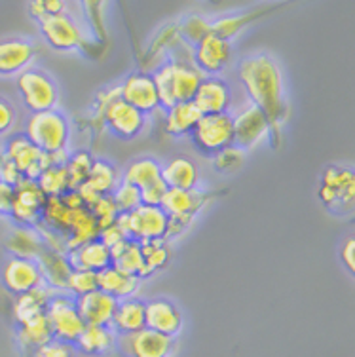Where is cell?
<instances>
[{"label": "cell", "instance_id": "obj_18", "mask_svg": "<svg viewBox=\"0 0 355 357\" xmlns=\"http://www.w3.org/2000/svg\"><path fill=\"white\" fill-rule=\"evenodd\" d=\"M144 319H146V329L156 331L160 335L171 338L179 337V333L183 331V323H185L181 308L164 296L146 301Z\"/></svg>", "mask_w": 355, "mask_h": 357}, {"label": "cell", "instance_id": "obj_3", "mask_svg": "<svg viewBox=\"0 0 355 357\" xmlns=\"http://www.w3.org/2000/svg\"><path fill=\"white\" fill-rule=\"evenodd\" d=\"M317 198L333 215H348L355 209V167L331 164L323 169Z\"/></svg>", "mask_w": 355, "mask_h": 357}, {"label": "cell", "instance_id": "obj_13", "mask_svg": "<svg viewBox=\"0 0 355 357\" xmlns=\"http://www.w3.org/2000/svg\"><path fill=\"white\" fill-rule=\"evenodd\" d=\"M118 350L126 357H171L177 350V338L144 327L133 335L118 337Z\"/></svg>", "mask_w": 355, "mask_h": 357}, {"label": "cell", "instance_id": "obj_9", "mask_svg": "<svg viewBox=\"0 0 355 357\" xmlns=\"http://www.w3.org/2000/svg\"><path fill=\"white\" fill-rule=\"evenodd\" d=\"M48 196L42 192L36 181L23 178L20 185L14 186L12 206H10V217L25 228H36L42 222L44 207H46Z\"/></svg>", "mask_w": 355, "mask_h": 357}, {"label": "cell", "instance_id": "obj_11", "mask_svg": "<svg viewBox=\"0 0 355 357\" xmlns=\"http://www.w3.org/2000/svg\"><path fill=\"white\" fill-rule=\"evenodd\" d=\"M2 283L12 295H25L29 291L46 285L40 262L27 257H8L2 266Z\"/></svg>", "mask_w": 355, "mask_h": 357}, {"label": "cell", "instance_id": "obj_37", "mask_svg": "<svg viewBox=\"0 0 355 357\" xmlns=\"http://www.w3.org/2000/svg\"><path fill=\"white\" fill-rule=\"evenodd\" d=\"M36 183L48 198H59L68 190H73L67 165H50L48 169H44L40 177L36 178Z\"/></svg>", "mask_w": 355, "mask_h": 357}, {"label": "cell", "instance_id": "obj_53", "mask_svg": "<svg viewBox=\"0 0 355 357\" xmlns=\"http://www.w3.org/2000/svg\"><path fill=\"white\" fill-rule=\"evenodd\" d=\"M12 196H14V188L0 181V213H10Z\"/></svg>", "mask_w": 355, "mask_h": 357}, {"label": "cell", "instance_id": "obj_20", "mask_svg": "<svg viewBox=\"0 0 355 357\" xmlns=\"http://www.w3.org/2000/svg\"><path fill=\"white\" fill-rule=\"evenodd\" d=\"M234 130H236V146H239L241 151L251 149L260 139L270 135V124L266 116L251 103L234 116Z\"/></svg>", "mask_w": 355, "mask_h": 357}, {"label": "cell", "instance_id": "obj_28", "mask_svg": "<svg viewBox=\"0 0 355 357\" xmlns=\"http://www.w3.org/2000/svg\"><path fill=\"white\" fill-rule=\"evenodd\" d=\"M202 120V112L198 107L188 101V103H179L175 107L165 110L164 130L171 137H190L196 126Z\"/></svg>", "mask_w": 355, "mask_h": 357}, {"label": "cell", "instance_id": "obj_35", "mask_svg": "<svg viewBox=\"0 0 355 357\" xmlns=\"http://www.w3.org/2000/svg\"><path fill=\"white\" fill-rule=\"evenodd\" d=\"M6 248L12 257H27V259L38 261V257L46 249V245L36 228L20 227L10 234V238L6 240Z\"/></svg>", "mask_w": 355, "mask_h": 357}, {"label": "cell", "instance_id": "obj_29", "mask_svg": "<svg viewBox=\"0 0 355 357\" xmlns=\"http://www.w3.org/2000/svg\"><path fill=\"white\" fill-rule=\"evenodd\" d=\"M67 257L73 268L89 270V272H97V274L112 264L110 249L99 238L93 241H88V243H84V245L73 249V251H68Z\"/></svg>", "mask_w": 355, "mask_h": 357}, {"label": "cell", "instance_id": "obj_5", "mask_svg": "<svg viewBox=\"0 0 355 357\" xmlns=\"http://www.w3.org/2000/svg\"><path fill=\"white\" fill-rule=\"evenodd\" d=\"M15 86L20 91L21 101L31 114L57 109L59 86L46 70L29 67L27 70L17 75Z\"/></svg>", "mask_w": 355, "mask_h": 357}, {"label": "cell", "instance_id": "obj_17", "mask_svg": "<svg viewBox=\"0 0 355 357\" xmlns=\"http://www.w3.org/2000/svg\"><path fill=\"white\" fill-rule=\"evenodd\" d=\"M192 103L198 107L202 116L228 112L232 107V88L220 76H204Z\"/></svg>", "mask_w": 355, "mask_h": 357}, {"label": "cell", "instance_id": "obj_47", "mask_svg": "<svg viewBox=\"0 0 355 357\" xmlns=\"http://www.w3.org/2000/svg\"><path fill=\"white\" fill-rule=\"evenodd\" d=\"M167 190H169V188L165 186L164 181H160V183H156V185H152V186H149V188L141 190V199H143V206L162 207Z\"/></svg>", "mask_w": 355, "mask_h": 357}, {"label": "cell", "instance_id": "obj_6", "mask_svg": "<svg viewBox=\"0 0 355 357\" xmlns=\"http://www.w3.org/2000/svg\"><path fill=\"white\" fill-rule=\"evenodd\" d=\"M192 143L205 156H217L236 144V130H234V114H207L196 126L190 135Z\"/></svg>", "mask_w": 355, "mask_h": 357}, {"label": "cell", "instance_id": "obj_7", "mask_svg": "<svg viewBox=\"0 0 355 357\" xmlns=\"http://www.w3.org/2000/svg\"><path fill=\"white\" fill-rule=\"evenodd\" d=\"M116 222L130 240L143 243L151 240H165L169 217L165 215L162 207L141 204L130 213H120Z\"/></svg>", "mask_w": 355, "mask_h": 357}, {"label": "cell", "instance_id": "obj_4", "mask_svg": "<svg viewBox=\"0 0 355 357\" xmlns=\"http://www.w3.org/2000/svg\"><path fill=\"white\" fill-rule=\"evenodd\" d=\"M25 137L44 154L65 152L70 139V124L61 110L36 112L25 122Z\"/></svg>", "mask_w": 355, "mask_h": 357}, {"label": "cell", "instance_id": "obj_46", "mask_svg": "<svg viewBox=\"0 0 355 357\" xmlns=\"http://www.w3.org/2000/svg\"><path fill=\"white\" fill-rule=\"evenodd\" d=\"M29 357H76V346L52 338L50 342L36 348Z\"/></svg>", "mask_w": 355, "mask_h": 357}, {"label": "cell", "instance_id": "obj_50", "mask_svg": "<svg viewBox=\"0 0 355 357\" xmlns=\"http://www.w3.org/2000/svg\"><path fill=\"white\" fill-rule=\"evenodd\" d=\"M99 240H101L107 248L112 249V248H116L118 243H122L123 240H128V236L123 234L120 225L114 222V225H110V227L103 228L101 232H99Z\"/></svg>", "mask_w": 355, "mask_h": 357}, {"label": "cell", "instance_id": "obj_25", "mask_svg": "<svg viewBox=\"0 0 355 357\" xmlns=\"http://www.w3.org/2000/svg\"><path fill=\"white\" fill-rule=\"evenodd\" d=\"M162 181L169 190H194L199 181L198 165L186 156L171 158L162 165Z\"/></svg>", "mask_w": 355, "mask_h": 357}, {"label": "cell", "instance_id": "obj_12", "mask_svg": "<svg viewBox=\"0 0 355 357\" xmlns=\"http://www.w3.org/2000/svg\"><path fill=\"white\" fill-rule=\"evenodd\" d=\"M38 25L44 40L57 52H73L86 46V31L70 14L52 15Z\"/></svg>", "mask_w": 355, "mask_h": 357}, {"label": "cell", "instance_id": "obj_40", "mask_svg": "<svg viewBox=\"0 0 355 357\" xmlns=\"http://www.w3.org/2000/svg\"><path fill=\"white\" fill-rule=\"evenodd\" d=\"M99 289V278H97V272H89V270H78V268H73V272L68 275L67 285H65V291L67 295H70L73 298H78V296L88 295V293H93Z\"/></svg>", "mask_w": 355, "mask_h": 357}, {"label": "cell", "instance_id": "obj_24", "mask_svg": "<svg viewBox=\"0 0 355 357\" xmlns=\"http://www.w3.org/2000/svg\"><path fill=\"white\" fill-rule=\"evenodd\" d=\"M76 351H82L91 357H105L118 350V335L112 327L86 325V329L76 340Z\"/></svg>", "mask_w": 355, "mask_h": 357}, {"label": "cell", "instance_id": "obj_51", "mask_svg": "<svg viewBox=\"0 0 355 357\" xmlns=\"http://www.w3.org/2000/svg\"><path fill=\"white\" fill-rule=\"evenodd\" d=\"M0 181H2V183H6V185H10L12 188H14L15 185H20L21 181H23L21 173L17 172V167H15L10 160L4 158V156H2V160H0Z\"/></svg>", "mask_w": 355, "mask_h": 357}, {"label": "cell", "instance_id": "obj_38", "mask_svg": "<svg viewBox=\"0 0 355 357\" xmlns=\"http://www.w3.org/2000/svg\"><path fill=\"white\" fill-rule=\"evenodd\" d=\"M143 251L144 266L149 270V274H156L160 270H164L171 261V249L167 245V240H151L141 243Z\"/></svg>", "mask_w": 355, "mask_h": 357}, {"label": "cell", "instance_id": "obj_54", "mask_svg": "<svg viewBox=\"0 0 355 357\" xmlns=\"http://www.w3.org/2000/svg\"><path fill=\"white\" fill-rule=\"evenodd\" d=\"M352 222H355V219H354V220H352Z\"/></svg>", "mask_w": 355, "mask_h": 357}, {"label": "cell", "instance_id": "obj_42", "mask_svg": "<svg viewBox=\"0 0 355 357\" xmlns=\"http://www.w3.org/2000/svg\"><path fill=\"white\" fill-rule=\"evenodd\" d=\"M114 199V206H116L118 213H130L133 209L143 204L141 199V190L135 186L128 185V183H120L116 186V190L110 194Z\"/></svg>", "mask_w": 355, "mask_h": 357}, {"label": "cell", "instance_id": "obj_10", "mask_svg": "<svg viewBox=\"0 0 355 357\" xmlns=\"http://www.w3.org/2000/svg\"><path fill=\"white\" fill-rule=\"evenodd\" d=\"M4 158H8L12 164L17 167L23 178H31L36 181L40 177L44 169L50 167V156L44 154L40 149H36L25 133H17V135H10L4 144Z\"/></svg>", "mask_w": 355, "mask_h": 357}, {"label": "cell", "instance_id": "obj_2", "mask_svg": "<svg viewBox=\"0 0 355 357\" xmlns=\"http://www.w3.org/2000/svg\"><path fill=\"white\" fill-rule=\"evenodd\" d=\"M152 76L156 82L160 105L165 110L179 103L192 101L202 78H204V75L196 67H192L190 63L181 61V59H169V61L162 63Z\"/></svg>", "mask_w": 355, "mask_h": 357}, {"label": "cell", "instance_id": "obj_15", "mask_svg": "<svg viewBox=\"0 0 355 357\" xmlns=\"http://www.w3.org/2000/svg\"><path fill=\"white\" fill-rule=\"evenodd\" d=\"M101 120L114 137L123 139V141L139 137L146 126V116L143 112H139L131 105L126 103L122 97H118L116 101H112L103 110Z\"/></svg>", "mask_w": 355, "mask_h": 357}, {"label": "cell", "instance_id": "obj_27", "mask_svg": "<svg viewBox=\"0 0 355 357\" xmlns=\"http://www.w3.org/2000/svg\"><path fill=\"white\" fill-rule=\"evenodd\" d=\"M57 293H59V291H55V289H52L50 285H42V287L34 289V291H29L25 295L15 296V303L14 306H12V314H14L15 325L29 321V319L40 316V314H46L50 301H52Z\"/></svg>", "mask_w": 355, "mask_h": 357}, {"label": "cell", "instance_id": "obj_43", "mask_svg": "<svg viewBox=\"0 0 355 357\" xmlns=\"http://www.w3.org/2000/svg\"><path fill=\"white\" fill-rule=\"evenodd\" d=\"M246 162V151H241L239 146H230L226 151L219 152L217 156H213V164H215V169L219 173H236Z\"/></svg>", "mask_w": 355, "mask_h": 357}, {"label": "cell", "instance_id": "obj_32", "mask_svg": "<svg viewBox=\"0 0 355 357\" xmlns=\"http://www.w3.org/2000/svg\"><path fill=\"white\" fill-rule=\"evenodd\" d=\"M110 261L112 266L122 270L126 274L137 275L139 280L149 278V270L144 266L143 251H141V243L135 240H123L122 243H118L116 248L110 249Z\"/></svg>", "mask_w": 355, "mask_h": 357}, {"label": "cell", "instance_id": "obj_16", "mask_svg": "<svg viewBox=\"0 0 355 357\" xmlns=\"http://www.w3.org/2000/svg\"><path fill=\"white\" fill-rule=\"evenodd\" d=\"M232 59V44L230 40L207 35L194 46V67L207 76H217L228 67Z\"/></svg>", "mask_w": 355, "mask_h": 357}, {"label": "cell", "instance_id": "obj_52", "mask_svg": "<svg viewBox=\"0 0 355 357\" xmlns=\"http://www.w3.org/2000/svg\"><path fill=\"white\" fill-rule=\"evenodd\" d=\"M118 97H120V86H112V88L101 89V91L97 93V99H96L97 114L101 116L103 110L107 109L112 101H116Z\"/></svg>", "mask_w": 355, "mask_h": 357}, {"label": "cell", "instance_id": "obj_22", "mask_svg": "<svg viewBox=\"0 0 355 357\" xmlns=\"http://www.w3.org/2000/svg\"><path fill=\"white\" fill-rule=\"evenodd\" d=\"M75 301L76 308L80 312L86 325H101V327L112 325V317H114L118 306V301L114 296L107 295L101 289H97L93 293L78 296Z\"/></svg>", "mask_w": 355, "mask_h": 357}, {"label": "cell", "instance_id": "obj_33", "mask_svg": "<svg viewBox=\"0 0 355 357\" xmlns=\"http://www.w3.org/2000/svg\"><path fill=\"white\" fill-rule=\"evenodd\" d=\"M160 181H162V164L151 156L133 160L130 165H126L122 173V183L135 186L139 190H144Z\"/></svg>", "mask_w": 355, "mask_h": 357}, {"label": "cell", "instance_id": "obj_44", "mask_svg": "<svg viewBox=\"0 0 355 357\" xmlns=\"http://www.w3.org/2000/svg\"><path fill=\"white\" fill-rule=\"evenodd\" d=\"M67 2L63 0H36V2H31L29 4V14L33 20H36L38 23L44 20H48L52 15L67 14Z\"/></svg>", "mask_w": 355, "mask_h": 357}, {"label": "cell", "instance_id": "obj_21", "mask_svg": "<svg viewBox=\"0 0 355 357\" xmlns=\"http://www.w3.org/2000/svg\"><path fill=\"white\" fill-rule=\"evenodd\" d=\"M211 199V194L204 190H167L162 209L169 219L194 220V217L204 209Z\"/></svg>", "mask_w": 355, "mask_h": 357}, {"label": "cell", "instance_id": "obj_41", "mask_svg": "<svg viewBox=\"0 0 355 357\" xmlns=\"http://www.w3.org/2000/svg\"><path fill=\"white\" fill-rule=\"evenodd\" d=\"M89 213L93 215V219L97 220L99 228H107L110 225H114L120 217L116 206H114V199L112 196H99L97 199H93L88 206Z\"/></svg>", "mask_w": 355, "mask_h": 357}, {"label": "cell", "instance_id": "obj_36", "mask_svg": "<svg viewBox=\"0 0 355 357\" xmlns=\"http://www.w3.org/2000/svg\"><path fill=\"white\" fill-rule=\"evenodd\" d=\"M266 14H270V10H259V12H249V14H234L220 17V20L211 23V35L225 38V40H230L236 35H239L243 29L253 25L255 21L260 20L262 15Z\"/></svg>", "mask_w": 355, "mask_h": 357}, {"label": "cell", "instance_id": "obj_14", "mask_svg": "<svg viewBox=\"0 0 355 357\" xmlns=\"http://www.w3.org/2000/svg\"><path fill=\"white\" fill-rule=\"evenodd\" d=\"M120 97L133 109L143 112L144 116L162 109L156 82L151 73H131L126 76L120 84Z\"/></svg>", "mask_w": 355, "mask_h": 357}, {"label": "cell", "instance_id": "obj_26", "mask_svg": "<svg viewBox=\"0 0 355 357\" xmlns=\"http://www.w3.org/2000/svg\"><path fill=\"white\" fill-rule=\"evenodd\" d=\"M144 310L146 303L141 298H126V301H118L116 312L112 317V329L118 337H126V335H133L139 333L146 327V319H144Z\"/></svg>", "mask_w": 355, "mask_h": 357}, {"label": "cell", "instance_id": "obj_30", "mask_svg": "<svg viewBox=\"0 0 355 357\" xmlns=\"http://www.w3.org/2000/svg\"><path fill=\"white\" fill-rule=\"evenodd\" d=\"M97 278H99V289H101L103 293L114 296L116 301H126V298L137 296L139 289H141V282H143L137 275L126 274V272L118 270L112 264L101 270L97 274Z\"/></svg>", "mask_w": 355, "mask_h": 357}, {"label": "cell", "instance_id": "obj_39", "mask_svg": "<svg viewBox=\"0 0 355 357\" xmlns=\"http://www.w3.org/2000/svg\"><path fill=\"white\" fill-rule=\"evenodd\" d=\"M93 162H96V158L88 151H75L68 154L67 172L73 190H76L78 186H82L88 181L89 172L93 167Z\"/></svg>", "mask_w": 355, "mask_h": 357}, {"label": "cell", "instance_id": "obj_48", "mask_svg": "<svg viewBox=\"0 0 355 357\" xmlns=\"http://www.w3.org/2000/svg\"><path fill=\"white\" fill-rule=\"evenodd\" d=\"M15 120H17V112H15L14 105L4 97H0V135L10 133L15 126Z\"/></svg>", "mask_w": 355, "mask_h": 357}, {"label": "cell", "instance_id": "obj_1", "mask_svg": "<svg viewBox=\"0 0 355 357\" xmlns=\"http://www.w3.org/2000/svg\"><path fill=\"white\" fill-rule=\"evenodd\" d=\"M238 78L246 88L251 105L266 116L270 124L268 137L273 149H278L281 143V130L289 118V103L280 65L266 54L251 55L239 63Z\"/></svg>", "mask_w": 355, "mask_h": 357}, {"label": "cell", "instance_id": "obj_45", "mask_svg": "<svg viewBox=\"0 0 355 357\" xmlns=\"http://www.w3.org/2000/svg\"><path fill=\"white\" fill-rule=\"evenodd\" d=\"M181 35L196 46L198 42L204 40L205 36L211 35V23L205 21L204 17H199V15H192L181 25Z\"/></svg>", "mask_w": 355, "mask_h": 357}, {"label": "cell", "instance_id": "obj_34", "mask_svg": "<svg viewBox=\"0 0 355 357\" xmlns=\"http://www.w3.org/2000/svg\"><path fill=\"white\" fill-rule=\"evenodd\" d=\"M38 262H40L42 272H44L46 285H50L55 291L65 289L68 275L73 272L67 253H57V251H52V249H44L40 257H38Z\"/></svg>", "mask_w": 355, "mask_h": 357}, {"label": "cell", "instance_id": "obj_19", "mask_svg": "<svg viewBox=\"0 0 355 357\" xmlns=\"http://www.w3.org/2000/svg\"><path fill=\"white\" fill-rule=\"evenodd\" d=\"M120 183H122V175H118L116 167L110 164V162H107V160L96 158L93 167L89 172L88 181L82 186H78L76 192L80 194L84 204L89 206L99 196H110V194L116 190V186Z\"/></svg>", "mask_w": 355, "mask_h": 357}, {"label": "cell", "instance_id": "obj_49", "mask_svg": "<svg viewBox=\"0 0 355 357\" xmlns=\"http://www.w3.org/2000/svg\"><path fill=\"white\" fill-rule=\"evenodd\" d=\"M340 261L349 275L355 278V234L348 236L340 245Z\"/></svg>", "mask_w": 355, "mask_h": 357}, {"label": "cell", "instance_id": "obj_8", "mask_svg": "<svg viewBox=\"0 0 355 357\" xmlns=\"http://www.w3.org/2000/svg\"><path fill=\"white\" fill-rule=\"evenodd\" d=\"M46 316L52 325L54 338L63 340V342L76 344V340L86 329V323L76 308V301L67 293H57L50 301Z\"/></svg>", "mask_w": 355, "mask_h": 357}, {"label": "cell", "instance_id": "obj_31", "mask_svg": "<svg viewBox=\"0 0 355 357\" xmlns=\"http://www.w3.org/2000/svg\"><path fill=\"white\" fill-rule=\"evenodd\" d=\"M52 338H54V333H52V325H50L46 314H40V316L33 317L29 321L20 323L17 329H15L17 346L27 356H31L36 348L50 342Z\"/></svg>", "mask_w": 355, "mask_h": 357}, {"label": "cell", "instance_id": "obj_23", "mask_svg": "<svg viewBox=\"0 0 355 357\" xmlns=\"http://www.w3.org/2000/svg\"><path fill=\"white\" fill-rule=\"evenodd\" d=\"M36 57V46L23 38L0 42V76L21 75Z\"/></svg>", "mask_w": 355, "mask_h": 357}]
</instances>
